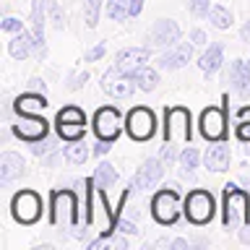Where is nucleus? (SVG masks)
I'll return each instance as SVG.
<instances>
[{
  "label": "nucleus",
  "mask_w": 250,
  "mask_h": 250,
  "mask_svg": "<svg viewBox=\"0 0 250 250\" xmlns=\"http://www.w3.org/2000/svg\"><path fill=\"white\" fill-rule=\"evenodd\" d=\"M250 222V195L237 183H227L222 190V224L224 229H240Z\"/></svg>",
  "instance_id": "1"
},
{
  "label": "nucleus",
  "mask_w": 250,
  "mask_h": 250,
  "mask_svg": "<svg viewBox=\"0 0 250 250\" xmlns=\"http://www.w3.org/2000/svg\"><path fill=\"white\" fill-rule=\"evenodd\" d=\"M180 214H183V198H180V193H177V183H167L162 190L154 193L151 216H154L156 224L172 227V224H177Z\"/></svg>",
  "instance_id": "2"
},
{
  "label": "nucleus",
  "mask_w": 250,
  "mask_h": 250,
  "mask_svg": "<svg viewBox=\"0 0 250 250\" xmlns=\"http://www.w3.org/2000/svg\"><path fill=\"white\" fill-rule=\"evenodd\" d=\"M81 222V201L73 190L62 188L50 195V224L52 227H78Z\"/></svg>",
  "instance_id": "3"
},
{
  "label": "nucleus",
  "mask_w": 250,
  "mask_h": 250,
  "mask_svg": "<svg viewBox=\"0 0 250 250\" xmlns=\"http://www.w3.org/2000/svg\"><path fill=\"white\" fill-rule=\"evenodd\" d=\"M193 138V115L183 104H172L164 109V141L175 146H188Z\"/></svg>",
  "instance_id": "4"
},
{
  "label": "nucleus",
  "mask_w": 250,
  "mask_h": 250,
  "mask_svg": "<svg viewBox=\"0 0 250 250\" xmlns=\"http://www.w3.org/2000/svg\"><path fill=\"white\" fill-rule=\"evenodd\" d=\"M216 214V201L206 188H193L183 201V216L193 227H206Z\"/></svg>",
  "instance_id": "5"
},
{
  "label": "nucleus",
  "mask_w": 250,
  "mask_h": 250,
  "mask_svg": "<svg viewBox=\"0 0 250 250\" xmlns=\"http://www.w3.org/2000/svg\"><path fill=\"white\" fill-rule=\"evenodd\" d=\"M42 214H44V201H42V195H39L37 190L23 188V190L13 193V198H11L13 222H19L23 227H31V224H37L39 219H42Z\"/></svg>",
  "instance_id": "6"
},
{
  "label": "nucleus",
  "mask_w": 250,
  "mask_h": 250,
  "mask_svg": "<svg viewBox=\"0 0 250 250\" xmlns=\"http://www.w3.org/2000/svg\"><path fill=\"white\" fill-rule=\"evenodd\" d=\"M125 133H128L136 144H146V141H151L154 133H156V115H154V109H148L144 104L130 107L128 115H125Z\"/></svg>",
  "instance_id": "7"
},
{
  "label": "nucleus",
  "mask_w": 250,
  "mask_h": 250,
  "mask_svg": "<svg viewBox=\"0 0 250 250\" xmlns=\"http://www.w3.org/2000/svg\"><path fill=\"white\" fill-rule=\"evenodd\" d=\"M227 102H229V97L224 94V107L208 104L198 117V130L208 144H214V141H227Z\"/></svg>",
  "instance_id": "8"
},
{
  "label": "nucleus",
  "mask_w": 250,
  "mask_h": 250,
  "mask_svg": "<svg viewBox=\"0 0 250 250\" xmlns=\"http://www.w3.org/2000/svg\"><path fill=\"white\" fill-rule=\"evenodd\" d=\"M91 128H94V136L99 141H109V144H115L117 138H120V133L125 128V120L120 115V109L107 104V107H99L97 112H94V120H91Z\"/></svg>",
  "instance_id": "9"
},
{
  "label": "nucleus",
  "mask_w": 250,
  "mask_h": 250,
  "mask_svg": "<svg viewBox=\"0 0 250 250\" xmlns=\"http://www.w3.org/2000/svg\"><path fill=\"white\" fill-rule=\"evenodd\" d=\"M11 133L23 144H37L50 136V123L42 115H19L16 125H11Z\"/></svg>",
  "instance_id": "10"
},
{
  "label": "nucleus",
  "mask_w": 250,
  "mask_h": 250,
  "mask_svg": "<svg viewBox=\"0 0 250 250\" xmlns=\"http://www.w3.org/2000/svg\"><path fill=\"white\" fill-rule=\"evenodd\" d=\"M136 89H138L136 78H133L130 73H123L117 65L104 70V76H102V91L109 94L112 99H128V97H133Z\"/></svg>",
  "instance_id": "11"
},
{
  "label": "nucleus",
  "mask_w": 250,
  "mask_h": 250,
  "mask_svg": "<svg viewBox=\"0 0 250 250\" xmlns=\"http://www.w3.org/2000/svg\"><path fill=\"white\" fill-rule=\"evenodd\" d=\"M193 42L188 39V42H177V44H172L167 47L159 58H156V68L159 70H180V68H185L188 62L193 60Z\"/></svg>",
  "instance_id": "12"
},
{
  "label": "nucleus",
  "mask_w": 250,
  "mask_h": 250,
  "mask_svg": "<svg viewBox=\"0 0 250 250\" xmlns=\"http://www.w3.org/2000/svg\"><path fill=\"white\" fill-rule=\"evenodd\" d=\"M180 37H183V29L177 21L159 19L148 31V47H172L180 42Z\"/></svg>",
  "instance_id": "13"
},
{
  "label": "nucleus",
  "mask_w": 250,
  "mask_h": 250,
  "mask_svg": "<svg viewBox=\"0 0 250 250\" xmlns=\"http://www.w3.org/2000/svg\"><path fill=\"white\" fill-rule=\"evenodd\" d=\"M148 60H151V50L148 47H123L115 55V65L123 73H130V76H136V70L148 65Z\"/></svg>",
  "instance_id": "14"
},
{
  "label": "nucleus",
  "mask_w": 250,
  "mask_h": 250,
  "mask_svg": "<svg viewBox=\"0 0 250 250\" xmlns=\"http://www.w3.org/2000/svg\"><path fill=\"white\" fill-rule=\"evenodd\" d=\"M162 177H164V162L159 156H154V159H146L138 167L136 177H133V185H136V190H151Z\"/></svg>",
  "instance_id": "15"
},
{
  "label": "nucleus",
  "mask_w": 250,
  "mask_h": 250,
  "mask_svg": "<svg viewBox=\"0 0 250 250\" xmlns=\"http://www.w3.org/2000/svg\"><path fill=\"white\" fill-rule=\"evenodd\" d=\"M26 175V159L16 151L0 154V185H11Z\"/></svg>",
  "instance_id": "16"
},
{
  "label": "nucleus",
  "mask_w": 250,
  "mask_h": 250,
  "mask_svg": "<svg viewBox=\"0 0 250 250\" xmlns=\"http://www.w3.org/2000/svg\"><path fill=\"white\" fill-rule=\"evenodd\" d=\"M229 159H232V151L227 146V141H214L206 154H203V167L208 172H227L229 169Z\"/></svg>",
  "instance_id": "17"
},
{
  "label": "nucleus",
  "mask_w": 250,
  "mask_h": 250,
  "mask_svg": "<svg viewBox=\"0 0 250 250\" xmlns=\"http://www.w3.org/2000/svg\"><path fill=\"white\" fill-rule=\"evenodd\" d=\"M47 109V94L39 91H23L13 99V112L16 115H42Z\"/></svg>",
  "instance_id": "18"
},
{
  "label": "nucleus",
  "mask_w": 250,
  "mask_h": 250,
  "mask_svg": "<svg viewBox=\"0 0 250 250\" xmlns=\"http://www.w3.org/2000/svg\"><path fill=\"white\" fill-rule=\"evenodd\" d=\"M229 83H232L234 91L245 97V94L250 91V62L232 60V65H229Z\"/></svg>",
  "instance_id": "19"
},
{
  "label": "nucleus",
  "mask_w": 250,
  "mask_h": 250,
  "mask_svg": "<svg viewBox=\"0 0 250 250\" xmlns=\"http://www.w3.org/2000/svg\"><path fill=\"white\" fill-rule=\"evenodd\" d=\"M222 62H224V47L219 42H214V44H208L206 50H203V55L198 58V68L206 76H214L216 70L222 68Z\"/></svg>",
  "instance_id": "20"
},
{
  "label": "nucleus",
  "mask_w": 250,
  "mask_h": 250,
  "mask_svg": "<svg viewBox=\"0 0 250 250\" xmlns=\"http://www.w3.org/2000/svg\"><path fill=\"white\" fill-rule=\"evenodd\" d=\"M8 55L13 60H26L29 55H34V42H31V34L26 29L8 39Z\"/></svg>",
  "instance_id": "21"
},
{
  "label": "nucleus",
  "mask_w": 250,
  "mask_h": 250,
  "mask_svg": "<svg viewBox=\"0 0 250 250\" xmlns=\"http://www.w3.org/2000/svg\"><path fill=\"white\" fill-rule=\"evenodd\" d=\"M55 136H58L60 141H65V144H70V141H81V138H86V125L83 123H60V120H55Z\"/></svg>",
  "instance_id": "22"
},
{
  "label": "nucleus",
  "mask_w": 250,
  "mask_h": 250,
  "mask_svg": "<svg viewBox=\"0 0 250 250\" xmlns=\"http://www.w3.org/2000/svg\"><path fill=\"white\" fill-rule=\"evenodd\" d=\"M65 162H70V164H76V167H81V164H86L89 162V156H91V148L86 146V141L81 138V141H70V144L65 146Z\"/></svg>",
  "instance_id": "23"
},
{
  "label": "nucleus",
  "mask_w": 250,
  "mask_h": 250,
  "mask_svg": "<svg viewBox=\"0 0 250 250\" xmlns=\"http://www.w3.org/2000/svg\"><path fill=\"white\" fill-rule=\"evenodd\" d=\"M91 177H94V183H97V188L109 190V188L117 183V169H115V164H109V162H99Z\"/></svg>",
  "instance_id": "24"
},
{
  "label": "nucleus",
  "mask_w": 250,
  "mask_h": 250,
  "mask_svg": "<svg viewBox=\"0 0 250 250\" xmlns=\"http://www.w3.org/2000/svg\"><path fill=\"white\" fill-rule=\"evenodd\" d=\"M201 159H203V156H201L198 148L188 144V146L183 148V151H180V159H177V164H180V172H183L185 177H188V175H193L195 167L201 164Z\"/></svg>",
  "instance_id": "25"
},
{
  "label": "nucleus",
  "mask_w": 250,
  "mask_h": 250,
  "mask_svg": "<svg viewBox=\"0 0 250 250\" xmlns=\"http://www.w3.org/2000/svg\"><path fill=\"white\" fill-rule=\"evenodd\" d=\"M136 83H138V91H154L159 86V68H151V65H144L141 70H136Z\"/></svg>",
  "instance_id": "26"
},
{
  "label": "nucleus",
  "mask_w": 250,
  "mask_h": 250,
  "mask_svg": "<svg viewBox=\"0 0 250 250\" xmlns=\"http://www.w3.org/2000/svg\"><path fill=\"white\" fill-rule=\"evenodd\" d=\"M208 21H211V26L219 29V31H227L234 23V16L232 11L227 5H211V11H208Z\"/></svg>",
  "instance_id": "27"
},
{
  "label": "nucleus",
  "mask_w": 250,
  "mask_h": 250,
  "mask_svg": "<svg viewBox=\"0 0 250 250\" xmlns=\"http://www.w3.org/2000/svg\"><path fill=\"white\" fill-rule=\"evenodd\" d=\"M104 13H107V19H112V21H125L130 16V0H107Z\"/></svg>",
  "instance_id": "28"
},
{
  "label": "nucleus",
  "mask_w": 250,
  "mask_h": 250,
  "mask_svg": "<svg viewBox=\"0 0 250 250\" xmlns=\"http://www.w3.org/2000/svg\"><path fill=\"white\" fill-rule=\"evenodd\" d=\"M102 0H83V21L89 29H97L99 16H102Z\"/></svg>",
  "instance_id": "29"
},
{
  "label": "nucleus",
  "mask_w": 250,
  "mask_h": 250,
  "mask_svg": "<svg viewBox=\"0 0 250 250\" xmlns=\"http://www.w3.org/2000/svg\"><path fill=\"white\" fill-rule=\"evenodd\" d=\"M55 120H60V123H83L86 125V112L78 104H68V107L58 109Z\"/></svg>",
  "instance_id": "30"
},
{
  "label": "nucleus",
  "mask_w": 250,
  "mask_h": 250,
  "mask_svg": "<svg viewBox=\"0 0 250 250\" xmlns=\"http://www.w3.org/2000/svg\"><path fill=\"white\" fill-rule=\"evenodd\" d=\"M188 11H190L195 19H208L211 0H188Z\"/></svg>",
  "instance_id": "31"
},
{
  "label": "nucleus",
  "mask_w": 250,
  "mask_h": 250,
  "mask_svg": "<svg viewBox=\"0 0 250 250\" xmlns=\"http://www.w3.org/2000/svg\"><path fill=\"white\" fill-rule=\"evenodd\" d=\"M58 148V141H55L52 136H47L42 141H37V144H31V151H34L37 156H47L50 151H55Z\"/></svg>",
  "instance_id": "32"
},
{
  "label": "nucleus",
  "mask_w": 250,
  "mask_h": 250,
  "mask_svg": "<svg viewBox=\"0 0 250 250\" xmlns=\"http://www.w3.org/2000/svg\"><path fill=\"white\" fill-rule=\"evenodd\" d=\"M0 29H3L5 34H19V31H23L26 26H23V21L16 19V16H5V19L0 21Z\"/></svg>",
  "instance_id": "33"
},
{
  "label": "nucleus",
  "mask_w": 250,
  "mask_h": 250,
  "mask_svg": "<svg viewBox=\"0 0 250 250\" xmlns=\"http://www.w3.org/2000/svg\"><path fill=\"white\" fill-rule=\"evenodd\" d=\"M104 52H107V42H97L94 47H89L83 55V62H99L102 58H104Z\"/></svg>",
  "instance_id": "34"
},
{
  "label": "nucleus",
  "mask_w": 250,
  "mask_h": 250,
  "mask_svg": "<svg viewBox=\"0 0 250 250\" xmlns=\"http://www.w3.org/2000/svg\"><path fill=\"white\" fill-rule=\"evenodd\" d=\"M159 159H162L164 164H169V162H175V159H180V154H177V148H175V144H169V141H164V146L159 148Z\"/></svg>",
  "instance_id": "35"
},
{
  "label": "nucleus",
  "mask_w": 250,
  "mask_h": 250,
  "mask_svg": "<svg viewBox=\"0 0 250 250\" xmlns=\"http://www.w3.org/2000/svg\"><path fill=\"white\" fill-rule=\"evenodd\" d=\"M86 81H89V73H86V70H81V73H73V76H68V89L76 91V89H81Z\"/></svg>",
  "instance_id": "36"
},
{
  "label": "nucleus",
  "mask_w": 250,
  "mask_h": 250,
  "mask_svg": "<svg viewBox=\"0 0 250 250\" xmlns=\"http://www.w3.org/2000/svg\"><path fill=\"white\" fill-rule=\"evenodd\" d=\"M188 39H190L195 47H206V44H208V37H206V31H203V29H190Z\"/></svg>",
  "instance_id": "37"
},
{
  "label": "nucleus",
  "mask_w": 250,
  "mask_h": 250,
  "mask_svg": "<svg viewBox=\"0 0 250 250\" xmlns=\"http://www.w3.org/2000/svg\"><path fill=\"white\" fill-rule=\"evenodd\" d=\"M237 128H234V136H237V141H242V144H248L250 141V120L248 123H234Z\"/></svg>",
  "instance_id": "38"
},
{
  "label": "nucleus",
  "mask_w": 250,
  "mask_h": 250,
  "mask_svg": "<svg viewBox=\"0 0 250 250\" xmlns=\"http://www.w3.org/2000/svg\"><path fill=\"white\" fill-rule=\"evenodd\" d=\"M138 227L130 222V219H117V234H136Z\"/></svg>",
  "instance_id": "39"
},
{
  "label": "nucleus",
  "mask_w": 250,
  "mask_h": 250,
  "mask_svg": "<svg viewBox=\"0 0 250 250\" xmlns=\"http://www.w3.org/2000/svg\"><path fill=\"white\" fill-rule=\"evenodd\" d=\"M50 19H52V26L58 29V31H62V26H65V16H62V11H60L58 5L50 11Z\"/></svg>",
  "instance_id": "40"
},
{
  "label": "nucleus",
  "mask_w": 250,
  "mask_h": 250,
  "mask_svg": "<svg viewBox=\"0 0 250 250\" xmlns=\"http://www.w3.org/2000/svg\"><path fill=\"white\" fill-rule=\"evenodd\" d=\"M26 89H29V91H39V94H47V83L42 81V78H29Z\"/></svg>",
  "instance_id": "41"
},
{
  "label": "nucleus",
  "mask_w": 250,
  "mask_h": 250,
  "mask_svg": "<svg viewBox=\"0 0 250 250\" xmlns=\"http://www.w3.org/2000/svg\"><path fill=\"white\" fill-rule=\"evenodd\" d=\"M109 148H112V144H109V141H99V138H97V146H94V154H97V156H104V154L109 151Z\"/></svg>",
  "instance_id": "42"
},
{
  "label": "nucleus",
  "mask_w": 250,
  "mask_h": 250,
  "mask_svg": "<svg viewBox=\"0 0 250 250\" xmlns=\"http://www.w3.org/2000/svg\"><path fill=\"white\" fill-rule=\"evenodd\" d=\"M237 237H240L242 245H250V222H248L245 227H240V229H237Z\"/></svg>",
  "instance_id": "43"
},
{
  "label": "nucleus",
  "mask_w": 250,
  "mask_h": 250,
  "mask_svg": "<svg viewBox=\"0 0 250 250\" xmlns=\"http://www.w3.org/2000/svg\"><path fill=\"white\" fill-rule=\"evenodd\" d=\"M248 120H250V104L240 107L237 109V117H234V123H248Z\"/></svg>",
  "instance_id": "44"
},
{
  "label": "nucleus",
  "mask_w": 250,
  "mask_h": 250,
  "mask_svg": "<svg viewBox=\"0 0 250 250\" xmlns=\"http://www.w3.org/2000/svg\"><path fill=\"white\" fill-rule=\"evenodd\" d=\"M144 11V0H130V19H136Z\"/></svg>",
  "instance_id": "45"
},
{
  "label": "nucleus",
  "mask_w": 250,
  "mask_h": 250,
  "mask_svg": "<svg viewBox=\"0 0 250 250\" xmlns=\"http://www.w3.org/2000/svg\"><path fill=\"white\" fill-rule=\"evenodd\" d=\"M169 248H172V250H185V248H190V242H188L185 237H177V240L169 242Z\"/></svg>",
  "instance_id": "46"
},
{
  "label": "nucleus",
  "mask_w": 250,
  "mask_h": 250,
  "mask_svg": "<svg viewBox=\"0 0 250 250\" xmlns=\"http://www.w3.org/2000/svg\"><path fill=\"white\" fill-rule=\"evenodd\" d=\"M240 39H242L245 44H250V19H248L245 23H242V29H240Z\"/></svg>",
  "instance_id": "47"
},
{
  "label": "nucleus",
  "mask_w": 250,
  "mask_h": 250,
  "mask_svg": "<svg viewBox=\"0 0 250 250\" xmlns=\"http://www.w3.org/2000/svg\"><path fill=\"white\" fill-rule=\"evenodd\" d=\"M245 154L250 156V141H248V144H245Z\"/></svg>",
  "instance_id": "48"
}]
</instances>
